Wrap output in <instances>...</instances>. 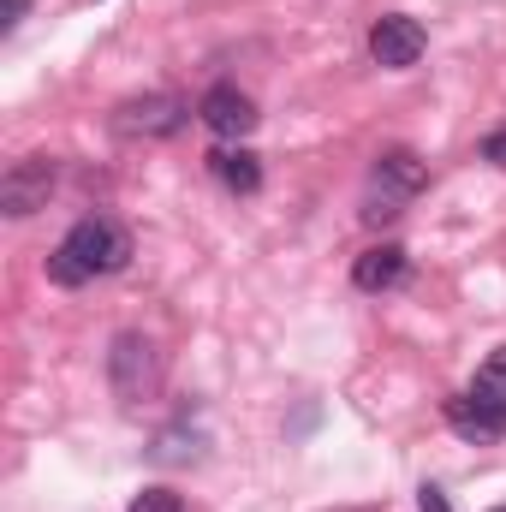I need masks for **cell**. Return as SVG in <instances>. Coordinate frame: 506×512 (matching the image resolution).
Returning a JSON list of instances; mask_svg holds the SVG:
<instances>
[{"label": "cell", "mask_w": 506, "mask_h": 512, "mask_svg": "<svg viewBox=\"0 0 506 512\" xmlns=\"http://www.w3.org/2000/svg\"><path fill=\"white\" fill-rule=\"evenodd\" d=\"M24 12H30V0H6V18H0V24H6V30H12V24H18V18H24Z\"/></svg>", "instance_id": "9a60e30c"}, {"label": "cell", "mask_w": 506, "mask_h": 512, "mask_svg": "<svg viewBox=\"0 0 506 512\" xmlns=\"http://www.w3.org/2000/svg\"><path fill=\"white\" fill-rule=\"evenodd\" d=\"M477 393H489V399H506V346L501 352H489V358H483V370H477Z\"/></svg>", "instance_id": "8fae6325"}, {"label": "cell", "mask_w": 506, "mask_h": 512, "mask_svg": "<svg viewBox=\"0 0 506 512\" xmlns=\"http://www.w3.org/2000/svg\"><path fill=\"white\" fill-rule=\"evenodd\" d=\"M108 382H114V393H120L126 405L155 399V387H161V352H155L149 334H120V340H114V352H108Z\"/></svg>", "instance_id": "7a4b0ae2"}, {"label": "cell", "mask_w": 506, "mask_h": 512, "mask_svg": "<svg viewBox=\"0 0 506 512\" xmlns=\"http://www.w3.org/2000/svg\"><path fill=\"white\" fill-rule=\"evenodd\" d=\"M191 120V108L179 102V96H167V90H149V96H131L114 108V126L126 131V137H179Z\"/></svg>", "instance_id": "277c9868"}, {"label": "cell", "mask_w": 506, "mask_h": 512, "mask_svg": "<svg viewBox=\"0 0 506 512\" xmlns=\"http://www.w3.org/2000/svg\"><path fill=\"white\" fill-rule=\"evenodd\" d=\"M54 179H60L54 155H24V161H12V167H6V179H0V209H6L12 221H24V215L48 209Z\"/></svg>", "instance_id": "3957f363"}, {"label": "cell", "mask_w": 506, "mask_h": 512, "mask_svg": "<svg viewBox=\"0 0 506 512\" xmlns=\"http://www.w3.org/2000/svg\"><path fill=\"white\" fill-rule=\"evenodd\" d=\"M197 120L215 131V137H245V131H256V102L245 90H233V84H215L197 102Z\"/></svg>", "instance_id": "ba28073f"}, {"label": "cell", "mask_w": 506, "mask_h": 512, "mask_svg": "<svg viewBox=\"0 0 506 512\" xmlns=\"http://www.w3.org/2000/svg\"><path fill=\"white\" fill-rule=\"evenodd\" d=\"M423 48H429L423 24H417V18H405V12H387V18L370 24V54H376V66H387V72L417 66V60H423Z\"/></svg>", "instance_id": "8992f818"}, {"label": "cell", "mask_w": 506, "mask_h": 512, "mask_svg": "<svg viewBox=\"0 0 506 512\" xmlns=\"http://www.w3.org/2000/svg\"><path fill=\"white\" fill-rule=\"evenodd\" d=\"M209 167H215V179H221L227 191H239V197L262 191V161H256L251 149H215Z\"/></svg>", "instance_id": "30bf717a"}, {"label": "cell", "mask_w": 506, "mask_h": 512, "mask_svg": "<svg viewBox=\"0 0 506 512\" xmlns=\"http://www.w3.org/2000/svg\"><path fill=\"white\" fill-rule=\"evenodd\" d=\"M417 191H423V161L411 149H387L376 161V203L364 209V221H393L399 203L417 197Z\"/></svg>", "instance_id": "5b68a950"}, {"label": "cell", "mask_w": 506, "mask_h": 512, "mask_svg": "<svg viewBox=\"0 0 506 512\" xmlns=\"http://www.w3.org/2000/svg\"><path fill=\"white\" fill-rule=\"evenodd\" d=\"M483 161L506 167V131H489V137H483Z\"/></svg>", "instance_id": "4fadbf2b"}, {"label": "cell", "mask_w": 506, "mask_h": 512, "mask_svg": "<svg viewBox=\"0 0 506 512\" xmlns=\"http://www.w3.org/2000/svg\"><path fill=\"white\" fill-rule=\"evenodd\" d=\"M405 268H411V256L399 251V245H376V251H364L352 262V286L358 292H393L405 280Z\"/></svg>", "instance_id": "9c48e42d"}, {"label": "cell", "mask_w": 506, "mask_h": 512, "mask_svg": "<svg viewBox=\"0 0 506 512\" xmlns=\"http://www.w3.org/2000/svg\"><path fill=\"white\" fill-rule=\"evenodd\" d=\"M126 512H179V495H173V489H143Z\"/></svg>", "instance_id": "7c38bea8"}, {"label": "cell", "mask_w": 506, "mask_h": 512, "mask_svg": "<svg viewBox=\"0 0 506 512\" xmlns=\"http://www.w3.org/2000/svg\"><path fill=\"white\" fill-rule=\"evenodd\" d=\"M447 423L465 435V441H501L506 435V399H489V393H459L447 399Z\"/></svg>", "instance_id": "52a82bcc"}, {"label": "cell", "mask_w": 506, "mask_h": 512, "mask_svg": "<svg viewBox=\"0 0 506 512\" xmlns=\"http://www.w3.org/2000/svg\"><path fill=\"white\" fill-rule=\"evenodd\" d=\"M501 512H506V507H501Z\"/></svg>", "instance_id": "2e32d148"}, {"label": "cell", "mask_w": 506, "mask_h": 512, "mask_svg": "<svg viewBox=\"0 0 506 512\" xmlns=\"http://www.w3.org/2000/svg\"><path fill=\"white\" fill-rule=\"evenodd\" d=\"M131 262V233L108 215H84L60 251L48 256V280L54 286H84V280H102V274H120Z\"/></svg>", "instance_id": "6da1fadb"}, {"label": "cell", "mask_w": 506, "mask_h": 512, "mask_svg": "<svg viewBox=\"0 0 506 512\" xmlns=\"http://www.w3.org/2000/svg\"><path fill=\"white\" fill-rule=\"evenodd\" d=\"M423 512H453V507H447V495H441V489H423Z\"/></svg>", "instance_id": "5bb4252c"}]
</instances>
